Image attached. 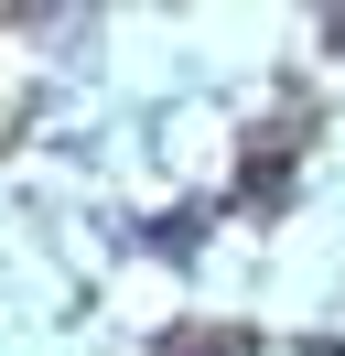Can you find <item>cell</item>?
Instances as JSON below:
<instances>
[{"label": "cell", "instance_id": "1", "mask_svg": "<svg viewBox=\"0 0 345 356\" xmlns=\"http://www.w3.org/2000/svg\"><path fill=\"white\" fill-rule=\"evenodd\" d=\"M302 140H313V108H280L270 119V140H248V162H237V205H280L291 195V162H302Z\"/></svg>", "mask_w": 345, "mask_h": 356}, {"label": "cell", "instance_id": "2", "mask_svg": "<svg viewBox=\"0 0 345 356\" xmlns=\"http://www.w3.org/2000/svg\"><path fill=\"white\" fill-rule=\"evenodd\" d=\"M151 356H259V334L248 324H184V334H162Z\"/></svg>", "mask_w": 345, "mask_h": 356}]
</instances>
